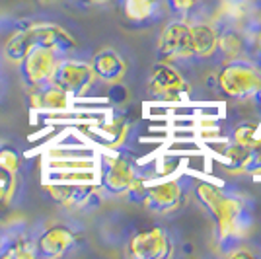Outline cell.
Segmentation results:
<instances>
[{"instance_id":"1","label":"cell","mask_w":261,"mask_h":259,"mask_svg":"<svg viewBox=\"0 0 261 259\" xmlns=\"http://www.w3.org/2000/svg\"><path fill=\"white\" fill-rule=\"evenodd\" d=\"M193 197L213 222L215 248L226 255L246 242L255 224V205L236 185H215L195 179Z\"/></svg>"},{"instance_id":"2","label":"cell","mask_w":261,"mask_h":259,"mask_svg":"<svg viewBox=\"0 0 261 259\" xmlns=\"http://www.w3.org/2000/svg\"><path fill=\"white\" fill-rule=\"evenodd\" d=\"M215 88L226 99H259L261 70L248 57H238L218 65Z\"/></svg>"},{"instance_id":"3","label":"cell","mask_w":261,"mask_h":259,"mask_svg":"<svg viewBox=\"0 0 261 259\" xmlns=\"http://www.w3.org/2000/svg\"><path fill=\"white\" fill-rule=\"evenodd\" d=\"M156 57L160 63L175 66L181 72H191L199 68L189 20L172 18L166 23L156 43Z\"/></svg>"},{"instance_id":"4","label":"cell","mask_w":261,"mask_h":259,"mask_svg":"<svg viewBox=\"0 0 261 259\" xmlns=\"http://www.w3.org/2000/svg\"><path fill=\"white\" fill-rule=\"evenodd\" d=\"M141 166L127 152L98 154V187L103 197H125Z\"/></svg>"},{"instance_id":"5","label":"cell","mask_w":261,"mask_h":259,"mask_svg":"<svg viewBox=\"0 0 261 259\" xmlns=\"http://www.w3.org/2000/svg\"><path fill=\"white\" fill-rule=\"evenodd\" d=\"M193 177L177 175L160 184H150L142 206L156 216H172L185 205L187 197L193 193Z\"/></svg>"},{"instance_id":"6","label":"cell","mask_w":261,"mask_h":259,"mask_svg":"<svg viewBox=\"0 0 261 259\" xmlns=\"http://www.w3.org/2000/svg\"><path fill=\"white\" fill-rule=\"evenodd\" d=\"M96 80L98 78L94 74V68L90 65V61L70 55V57H61L57 61L49 82L61 90H65L66 94H70L74 99H80V97L90 94Z\"/></svg>"},{"instance_id":"7","label":"cell","mask_w":261,"mask_h":259,"mask_svg":"<svg viewBox=\"0 0 261 259\" xmlns=\"http://www.w3.org/2000/svg\"><path fill=\"white\" fill-rule=\"evenodd\" d=\"M175 242L168 228L148 226L137 230L127 240V255L133 259H166L174 255Z\"/></svg>"},{"instance_id":"8","label":"cell","mask_w":261,"mask_h":259,"mask_svg":"<svg viewBox=\"0 0 261 259\" xmlns=\"http://www.w3.org/2000/svg\"><path fill=\"white\" fill-rule=\"evenodd\" d=\"M82 242L80 230L70 224H51L35 234V257L57 259L68 255Z\"/></svg>"},{"instance_id":"9","label":"cell","mask_w":261,"mask_h":259,"mask_svg":"<svg viewBox=\"0 0 261 259\" xmlns=\"http://www.w3.org/2000/svg\"><path fill=\"white\" fill-rule=\"evenodd\" d=\"M148 94L154 99L162 101H181L189 97V82L185 78V72L177 70L175 66L166 63H156L148 76Z\"/></svg>"},{"instance_id":"10","label":"cell","mask_w":261,"mask_h":259,"mask_svg":"<svg viewBox=\"0 0 261 259\" xmlns=\"http://www.w3.org/2000/svg\"><path fill=\"white\" fill-rule=\"evenodd\" d=\"M43 189L51 201L70 211H88L99 205L103 197L98 184H49L43 182Z\"/></svg>"},{"instance_id":"11","label":"cell","mask_w":261,"mask_h":259,"mask_svg":"<svg viewBox=\"0 0 261 259\" xmlns=\"http://www.w3.org/2000/svg\"><path fill=\"white\" fill-rule=\"evenodd\" d=\"M61 57L47 49L43 45H33L32 49L22 57L20 65V78L25 88L43 86L51 80L55 65Z\"/></svg>"},{"instance_id":"12","label":"cell","mask_w":261,"mask_h":259,"mask_svg":"<svg viewBox=\"0 0 261 259\" xmlns=\"http://www.w3.org/2000/svg\"><path fill=\"white\" fill-rule=\"evenodd\" d=\"M33 45H43L59 57H70L78 51V41L72 33L61 23L55 22H30Z\"/></svg>"},{"instance_id":"13","label":"cell","mask_w":261,"mask_h":259,"mask_svg":"<svg viewBox=\"0 0 261 259\" xmlns=\"http://www.w3.org/2000/svg\"><path fill=\"white\" fill-rule=\"evenodd\" d=\"M74 97L65 90L47 82L43 86L28 88V106L39 113H66L72 108Z\"/></svg>"},{"instance_id":"14","label":"cell","mask_w":261,"mask_h":259,"mask_svg":"<svg viewBox=\"0 0 261 259\" xmlns=\"http://www.w3.org/2000/svg\"><path fill=\"white\" fill-rule=\"evenodd\" d=\"M125 20L135 28H152L168 16L164 0H119Z\"/></svg>"},{"instance_id":"15","label":"cell","mask_w":261,"mask_h":259,"mask_svg":"<svg viewBox=\"0 0 261 259\" xmlns=\"http://www.w3.org/2000/svg\"><path fill=\"white\" fill-rule=\"evenodd\" d=\"M191 22V37L199 66L217 65L218 51V30L217 23L211 20H189Z\"/></svg>"},{"instance_id":"16","label":"cell","mask_w":261,"mask_h":259,"mask_svg":"<svg viewBox=\"0 0 261 259\" xmlns=\"http://www.w3.org/2000/svg\"><path fill=\"white\" fill-rule=\"evenodd\" d=\"M2 259H35V232L25 226L4 228L0 246Z\"/></svg>"},{"instance_id":"17","label":"cell","mask_w":261,"mask_h":259,"mask_svg":"<svg viewBox=\"0 0 261 259\" xmlns=\"http://www.w3.org/2000/svg\"><path fill=\"white\" fill-rule=\"evenodd\" d=\"M90 65L94 68L96 78L106 84H115L127 74V61L123 59L119 51H115L111 47L99 49L98 53L92 57Z\"/></svg>"},{"instance_id":"18","label":"cell","mask_w":261,"mask_h":259,"mask_svg":"<svg viewBox=\"0 0 261 259\" xmlns=\"http://www.w3.org/2000/svg\"><path fill=\"white\" fill-rule=\"evenodd\" d=\"M33 47L32 30H30V22H23L16 28V32L8 37V41L4 43V57L10 63H20L22 57Z\"/></svg>"},{"instance_id":"19","label":"cell","mask_w":261,"mask_h":259,"mask_svg":"<svg viewBox=\"0 0 261 259\" xmlns=\"http://www.w3.org/2000/svg\"><path fill=\"white\" fill-rule=\"evenodd\" d=\"M168 14L181 20H208V0H164Z\"/></svg>"},{"instance_id":"20","label":"cell","mask_w":261,"mask_h":259,"mask_svg":"<svg viewBox=\"0 0 261 259\" xmlns=\"http://www.w3.org/2000/svg\"><path fill=\"white\" fill-rule=\"evenodd\" d=\"M127 131H129V125L123 117L108 119V121L99 123L96 127H92V133H96L103 141V144L109 146V148L121 146V142L125 141V137H127Z\"/></svg>"},{"instance_id":"21","label":"cell","mask_w":261,"mask_h":259,"mask_svg":"<svg viewBox=\"0 0 261 259\" xmlns=\"http://www.w3.org/2000/svg\"><path fill=\"white\" fill-rule=\"evenodd\" d=\"M43 182L49 184H98L96 170H45Z\"/></svg>"},{"instance_id":"22","label":"cell","mask_w":261,"mask_h":259,"mask_svg":"<svg viewBox=\"0 0 261 259\" xmlns=\"http://www.w3.org/2000/svg\"><path fill=\"white\" fill-rule=\"evenodd\" d=\"M43 168L45 170H96L98 154L82 158H45Z\"/></svg>"},{"instance_id":"23","label":"cell","mask_w":261,"mask_h":259,"mask_svg":"<svg viewBox=\"0 0 261 259\" xmlns=\"http://www.w3.org/2000/svg\"><path fill=\"white\" fill-rule=\"evenodd\" d=\"M0 168H4L6 172L10 173H20V168H22V158L20 154L14 150V148H0Z\"/></svg>"},{"instance_id":"24","label":"cell","mask_w":261,"mask_h":259,"mask_svg":"<svg viewBox=\"0 0 261 259\" xmlns=\"http://www.w3.org/2000/svg\"><path fill=\"white\" fill-rule=\"evenodd\" d=\"M80 6H103V4H117L119 0H72Z\"/></svg>"},{"instance_id":"25","label":"cell","mask_w":261,"mask_h":259,"mask_svg":"<svg viewBox=\"0 0 261 259\" xmlns=\"http://www.w3.org/2000/svg\"><path fill=\"white\" fill-rule=\"evenodd\" d=\"M2 240H4V228L0 226V246H2Z\"/></svg>"},{"instance_id":"26","label":"cell","mask_w":261,"mask_h":259,"mask_svg":"<svg viewBox=\"0 0 261 259\" xmlns=\"http://www.w3.org/2000/svg\"><path fill=\"white\" fill-rule=\"evenodd\" d=\"M47 2H51V0H47Z\"/></svg>"}]
</instances>
